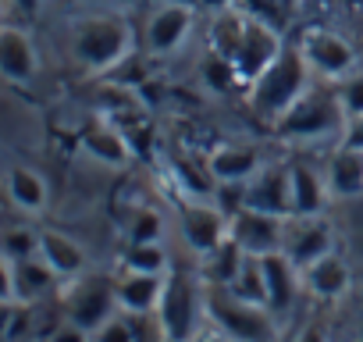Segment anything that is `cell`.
Listing matches in <instances>:
<instances>
[{
  "instance_id": "1",
  "label": "cell",
  "mask_w": 363,
  "mask_h": 342,
  "mask_svg": "<svg viewBox=\"0 0 363 342\" xmlns=\"http://www.w3.org/2000/svg\"><path fill=\"white\" fill-rule=\"evenodd\" d=\"M68 40H72V57L86 75H107L121 68L125 57L132 54L135 33L128 18L114 11H86L72 22Z\"/></svg>"
},
{
  "instance_id": "2",
  "label": "cell",
  "mask_w": 363,
  "mask_h": 342,
  "mask_svg": "<svg viewBox=\"0 0 363 342\" xmlns=\"http://www.w3.org/2000/svg\"><path fill=\"white\" fill-rule=\"evenodd\" d=\"M310 75H313V72H310L303 50H299V47H285V50L278 54V61L250 86V104H253V111H257L264 121L278 125L281 114L306 93Z\"/></svg>"
},
{
  "instance_id": "3",
  "label": "cell",
  "mask_w": 363,
  "mask_h": 342,
  "mask_svg": "<svg viewBox=\"0 0 363 342\" xmlns=\"http://www.w3.org/2000/svg\"><path fill=\"white\" fill-rule=\"evenodd\" d=\"M345 128V111L338 100V89H306L278 121V136L296 143H320L338 136Z\"/></svg>"
},
{
  "instance_id": "4",
  "label": "cell",
  "mask_w": 363,
  "mask_h": 342,
  "mask_svg": "<svg viewBox=\"0 0 363 342\" xmlns=\"http://www.w3.org/2000/svg\"><path fill=\"white\" fill-rule=\"evenodd\" d=\"M207 321V289L186 271H171L164 285V299L157 307V324L164 338H200V324Z\"/></svg>"
},
{
  "instance_id": "5",
  "label": "cell",
  "mask_w": 363,
  "mask_h": 342,
  "mask_svg": "<svg viewBox=\"0 0 363 342\" xmlns=\"http://www.w3.org/2000/svg\"><path fill=\"white\" fill-rule=\"evenodd\" d=\"M207 317L218 324L221 335L232 338H274V314L267 307L239 299L228 285H207Z\"/></svg>"
},
{
  "instance_id": "6",
  "label": "cell",
  "mask_w": 363,
  "mask_h": 342,
  "mask_svg": "<svg viewBox=\"0 0 363 342\" xmlns=\"http://www.w3.org/2000/svg\"><path fill=\"white\" fill-rule=\"evenodd\" d=\"M118 310V292H114V282L111 278H100V275H79L75 285H68L65 292V317L75 321L86 335H93L111 314Z\"/></svg>"
},
{
  "instance_id": "7",
  "label": "cell",
  "mask_w": 363,
  "mask_h": 342,
  "mask_svg": "<svg viewBox=\"0 0 363 342\" xmlns=\"http://www.w3.org/2000/svg\"><path fill=\"white\" fill-rule=\"evenodd\" d=\"M285 50V40L278 36V29L271 26V22H264V18H257V15H250V26H246V36H242V47H239V54H235V72H239V82H242V89H250L274 61H278V54Z\"/></svg>"
},
{
  "instance_id": "8",
  "label": "cell",
  "mask_w": 363,
  "mask_h": 342,
  "mask_svg": "<svg viewBox=\"0 0 363 342\" xmlns=\"http://www.w3.org/2000/svg\"><path fill=\"white\" fill-rule=\"evenodd\" d=\"M299 50L310 65L313 75L328 79V82H338L345 79L349 72H356V50L349 40L335 36L331 29H306V36L299 40Z\"/></svg>"
},
{
  "instance_id": "9",
  "label": "cell",
  "mask_w": 363,
  "mask_h": 342,
  "mask_svg": "<svg viewBox=\"0 0 363 342\" xmlns=\"http://www.w3.org/2000/svg\"><path fill=\"white\" fill-rule=\"evenodd\" d=\"M232 218V239L246 250V253H274L285 246V225L289 218L271 214V211H257V207H239L228 214Z\"/></svg>"
},
{
  "instance_id": "10",
  "label": "cell",
  "mask_w": 363,
  "mask_h": 342,
  "mask_svg": "<svg viewBox=\"0 0 363 342\" xmlns=\"http://www.w3.org/2000/svg\"><path fill=\"white\" fill-rule=\"evenodd\" d=\"M193 22H196V8L189 0H167V4H160L146 22V50L153 57L174 54L193 33Z\"/></svg>"
},
{
  "instance_id": "11",
  "label": "cell",
  "mask_w": 363,
  "mask_h": 342,
  "mask_svg": "<svg viewBox=\"0 0 363 342\" xmlns=\"http://www.w3.org/2000/svg\"><path fill=\"white\" fill-rule=\"evenodd\" d=\"M182 236L196 257H207L232 236V218H225V207L193 197V204L182 207Z\"/></svg>"
},
{
  "instance_id": "12",
  "label": "cell",
  "mask_w": 363,
  "mask_h": 342,
  "mask_svg": "<svg viewBox=\"0 0 363 342\" xmlns=\"http://www.w3.org/2000/svg\"><path fill=\"white\" fill-rule=\"evenodd\" d=\"M296 267H310L313 260L328 257L335 250V228L320 218V214H292L285 225V246H281Z\"/></svg>"
},
{
  "instance_id": "13",
  "label": "cell",
  "mask_w": 363,
  "mask_h": 342,
  "mask_svg": "<svg viewBox=\"0 0 363 342\" xmlns=\"http://www.w3.org/2000/svg\"><path fill=\"white\" fill-rule=\"evenodd\" d=\"M246 207L292 218V175H289V164H260V171L246 182Z\"/></svg>"
},
{
  "instance_id": "14",
  "label": "cell",
  "mask_w": 363,
  "mask_h": 342,
  "mask_svg": "<svg viewBox=\"0 0 363 342\" xmlns=\"http://www.w3.org/2000/svg\"><path fill=\"white\" fill-rule=\"evenodd\" d=\"M0 72L11 86H29L40 75V50L33 36L18 26H4L0 33Z\"/></svg>"
},
{
  "instance_id": "15",
  "label": "cell",
  "mask_w": 363,
  "mask_h": 342,
  "mask_svg": "<svg viewBox=\"0 0 363 342\" xmlns=\"http://www.w3.org/2000/svg\"><path fill=\"white\" fill-rule=\"evenodd\" d=\"M164 285L167 275H150V271H128L121 267V275L114 278V292H118V307L128 314H157L160 299H164Z\"/></svg>"
},
{
  "instance_id": "16",
  "label": "cell",
  "mask_w": 363,
  "mask_h": 342,
  "mask_svg": "<svg viewBox=\"0 0 363 342\" xmlns=\"http://www.w3.org/2000/svg\"><path fill=\"white\" fill-rule=\"evenodd\" d=\"M264 282H267V307L274 317H281L285 310H292L296 303V292H299V267L296 260L285 253V250H274V253H264Z\"/></svg>"
},
{
  "instance_id": "17",
  "label": "cell",
  "mask_w": 363,
  "mask_h": 342,
  "mask_svg": "<svg viewBox=\"0 0 363 342\" xmlns=\"http://www.w3.org/2000/svg\"><path fill=\"white\" fill-rule=\"evenodd\" d=\"M303 285L310 289V296H317L324 303H335V299H342L352 289V271L342 260V253L331 250L328 257H320L310 267H303Z\"/></svg>"
},
{
  "instance_id": "18",
  "label": "cell",
  "mask_w": 363,
  "mask_h": 342,
  "mask_svg": "<svg viewBox=\"0 0 363 342\" xmlns=\"http://www.w3.org/2000/svg\"><path fill=\"white\" fill-rule=\"evenodd\" d=\"M82 146H86V153H93L100 164H111V167H125L132 160L128 132L107 118H96L93 125L82 128Z\"/></svg>"
},
{
  "instance_id": "19",
  "label": "cell",
  "mask_w": 363,
  "mask_h": 342,
  "mask_svg": "<svg viewBox=\"0 0 363 342\" xmlns=\"http://www.w3.org/2000/svg\"><path fill=\"white\" fill-rule=\"evenodd\" d=\"M207 167L218 179V186H235V182H250L260 171V157L257 150L242 146V143H221L207 153Z\"/></svg>"
},
{
  "instance_id": "20",
  "label": "cell",
  "mask_w": 363,
  "mask_h": 342,
  "mask_svg": "<svg viewBox=\"0 0 363 342\" xmlns=\"http://www.w3.org/2000/svg\"><path fill=\"white\" fill-rule=\"evenodd\" d=\"M324 179H328L331 197H342V200L363 197V150L338 143V150L324 164Z\"/></svg>"
},
{
  "instance_id": "21",
  "label": "cell",
  "mask_w": 363,
  "mask_h": 342,
  "mask_svg": "<svg viewBox=\"0 0 363 342\" xmlns=\"http://www.w3.org/2000/svg\"><path fill=\"white\" fill-rule=\"evenodd\" d=\"M289 175H292V214H324L331 197L324 171L306 160H292Z\"/></svg>"
},
{
  "instance_id": "22",
  "label": "cell",
  "mask_w": 363,
  "mask_h": 342,
  "mask_svg": "<svg viewBox=\"0 0 363 342\" xmlns=\"http://www.w3.org/2000/svg\"><path fill=\"white\" fill-rule=\"evenodd\" d=\"M93 107H96L100 118L121 125L125 132L146 118V104H143V96L132 86H100L96 96H93Z\"/></svg>"
},
{
  "instance_id": "23",
  "label": "cell",
  "mask_w": 363,
  "mask_h": 342,
  "mask_svg": "<svg viewBox=\"0 0 363 342\" xmlns=\"http://www.w3.org/2000/svg\"><path fill=\"white\" fill-rule=\"evenodd\" d=\"M4 186H8V200L22 211V214H40L47 207V182L40 171L26 167V164H8V175H4Z\"/></svg>"
},
{
  "instance_id": "24",
  "label": "cell",
  "mask_w": 363,
  "mask_h": 342,
  "mask_svg": "<svg viewBox=\"0 0 363 342\" xmlns=\"http://www.w3.org/2000/svg\"><path fill=\"white\" fill-rule=\"evenodd\" d=\"M246 26H250V15L242 8H235V4L218 8V15L211 22V50L235 61V54L242 47V36H246Z\"/></svg>"
},
{
  "instance_id": "25",
  "label": "cell",
  "mask_w": 363,
  "mask_h": 342,
  "mask_svg": "<svg viewBox=\"0 0 363 342\" xmlns=\"http://www.w3.org/2000/svg\"><path fill=\"white\" fill-rule=\"evenodd\" d=\"M40 257L57 271V278H79L86 271V250L65 232H43Z\"/></svg>"
},
{
  "instance_id": "26",
  "label": "cell",
  "mask_w": 363,
  "mask_h": 342,
  "mask_svg": "<svg viewBox=\"0 0 363 342\" xmlns=\"http://www.w3.org/2000/svg\"><path fill=\"white\" fill-rule=\"evenodd\" d=\"M242 260H246V250L228 236L214 253L203 257V278H207V285H232V278L239 275Z\"/></svg>"
},
{
  "instance_id": "27",
  "label": "cell",
  "mask_w": 363,
  "mask_h": 342,
  "mask_svg": "<svg viewBox=\"0 0 363 342\" xmlns=\"http://www.w3.org/2000/svg\"><path fill=\"white\" fill-rule=\"evenodd\" d=\"M239 299H246V303H257V307H267V282H264V260L257 257V253H246V260H242V267H239V275L232 278V285H228ZM271 310V307H267Z\"/></svg>"
},
{
  "instance_id": "28",
  "label": "cell",
  "mask_w": 363,
  "mask_h": 342,
  "mask_svg": "<svg viewBox=\"0 0 363 342\" xmlns=\"http://www.w3.org/2000/svg\"><path fill=\"white\" fill-rule=\"evenodd\" d=\"M171 171L178 175V182L186 186V193L189 197H200V200H207V197H214L218 193V179L211 175V167L203 164H193V160H171Z\"/></svg>"
},
{
  "instance_id": "29",
  "label": "cell",
  "mask_w": 363,
  "mask_h": 342,
  "mask_svg": "<svg viewBox=\"0 0 363 342\" xmlns=\"http://www.w3.org/2000/svg\"><path fill=\"white\" fill-rule=\"evenodd\" d=\"M121 267L128 271H150V275H167V253L160 250V243H128Z\"/></svg>"
},
{
  "instance_id": "30",
  "label": "cell",
  "mask_w": 363,
  "mask_h": 342,
  "mask_svg": "<svg viewBox=\"0 0 363 342\" xmlns=\"http://www.w3.org/2000/svg\"><path fill=\"white\" fill-rule=\"evenodd\" d=\"M125 232H128V243H160L164 218L153 207H135L132 218H128V225H125Z\"/></svg>"
},
{
  "instance_id": "31",
  "label": "cell",
  "mask_w": 363,
  "mask_h": 342,
  "mask_svg": "<svg viewBox=\"0 0 363 342\" xmlns=\"http://www.w3.org/2000/svg\"><path fill=\"white\" fill-rule=\"evenodd\" d=\"M132 321H135V314H128V310H114L93 335H89V342H135L139 338V331L132 328Z\"/></svg>"
},
{
  "instance_id": "32",
  "label": "cell",
  "mask_w": 363,
  "mask_h": 342,
  "mask_svg": "<svg viewBox=\"0 0 363 342\" xmlns=\"http://www.w3.org/2000/svg\"><path fill=\"white\" fill-rule=\"evenodd\" d=\"M338 100L345 118L363 114V72H349L345 79H338Z\"/></svg>"
},
{
  "instance_id": "33",
  "label": "cell",
  "mask_w": 363,
  "mask_h": 342,
  "mask_svg": "<svg viewBox=\"0 0 363 342\" xmlns=\"http://www.w3.org/2000/svg\"><path fill=\"white\" fill-rule=\"evenodd\" d=\"M40 243H43V232L11 228L4 236V253H11V257H40Z\"/></svg>"
},
{
  "instance_id": "34",
  "label": "cell",
  "mask_w": 363,
  "mask_h": 342,
  "mask_svg": "<svg viewBox=\"0 0 363 342\" xmlns=\"http://www.w3.org/2000/svg\"><path fill=\"white\" fill-rule=\"evenodd\" d=\"M338 143L363 150V114H356V118H345V128H342V139H338Z\"/></svg>"
},
{
  "instance_id": "35",
  "label": "cell",
  "mask_w": 363,
  "mask_h": 342,
  "mask_svg": "<svg viewBox=\"0 0 363 342\" xmlns=\"http://www.w3.org/2000/svg\"><path fill=\"white\" fill-rule=\"evenodd\" d=\"M8 4H11V11L22 15V18H36V15L43 11V0H8Z\"/></svg>"
},
{
  "instance_id": "36",
  "label": "cell",
  "mask_w": 363,
  "mask_h": 342,
  "mask_svg": "<svg viewBox=\"0 0 363 342\" xmlns=\"http://www.w3.org/2000/svg\"><path fill=\"white\" fill-rule=\"evenodd\" d=\"M356 335L363 338V310H359V317H356Z\"/></svg>"
}]
</instances>
